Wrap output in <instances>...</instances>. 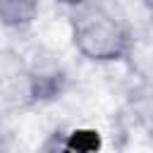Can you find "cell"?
<instances>
[{
  "instance_id": "obj_1",
  "label": "cell",
  "mask_w": 153,
  "mask_h": 153,
  "mask_svg": "<svg viewBox=\"0 0 153 153\" xmlns=\"http://www.w3.org/2000/svg\"><path fill=\"white\" fill-rule=\"evenodd\" d=\"M74 50L93 65L122 62L134 50V29L129 19L103 2H79L67 14Z\"/></svg>"
},
{
  "instance_id": "obj_2",
  "label": "cell",
  "mask_w": 153,
  "mask_h": 153,
  "mask_svg": "<svg viewBox=\"0 0 153 153\" xmlns=\"http://www.w3.org/2000/svg\"><path fill=\"white\" fill-rule=\"evenodd\" d=\"M98 136L86 129H55L50 131L36 153H96Z\"/></svg>"
},
{
  "instance_id": "obj_3",
  "label": "cell",
  "mask_w": 153,
  "mask_h": 153,
  "mask_svg": "<svg viewBox=\"0 0 153 153\" xmlns=\"http://www.w3.org/2000/svg\"><path fill=\"white\" fill-rule=\"evenodd\" d=\"M41 7L26 0H0V26L10 31H24L38 19Z\"/></svg>"
},
{
  "instance_id": "obj_4",
  "label": "cell",
  "mask_w": 153,
  "mask_h": 153,
  "mask_svg": "<svg viewBox=\"0 0 153 153\" xmlns=\"http://www.w3.org/2000/svg\"><path fill=\"white\" fill-rule=\"evenodd\" d=\"M129 108H131V117L134 122L148 134L153 136V86H136L131 98H129Z\"/></svg>"
}]
</instances>
